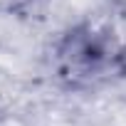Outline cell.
<instances>
[{
    "instance_id": "7a4b0ae2",
    "label": "cell",
    "mask_w": 126,
    "mask_h": 126,
    "mask_svg": "<svg viewBox=\"0 0 126 126\" xmlns=\"http://www.w3.org/2000/svg\"><path fill=\"white\" fill-rule=\"evenodd\" d=\"M35 0H0V13L3 15H10V13H20L25 10L27 5H32Z\"/></svg>"
},
{
    "instance_id": "6da1fadb",
    "label": "cell",
    "mask_w": 126,
    "mask_h": 126,
    "mask_svg": "<svg viewBox=\"0 0 126 126\" xmlns=\"http://www.w3.org/2000/svg\"><path fill=\"white\" fill-rule=\"evenodd\" d=\"M119 59V45L104 30L92 25L72 27L57 45V69L74 84H92L111 72Z\"/></svg>"
}]
</instances>
